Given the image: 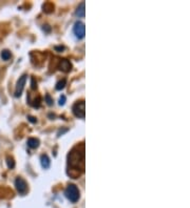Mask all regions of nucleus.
<instances>
[{
	"label": "nucleus",
	"mask_w": 190,
	"mask_h": 208,
	"mask_svg": "<svg viewBox=\"0 0 190 208\" xmlns=\"http://www.w3.org/2000/svg\"><path fill=\"white\" fill-rule=\"evenodd\" d=\"M65 103H66V96L62 95V96L59 98V105H65Z\"/></svg>",
	"instance_id": "15"
},
{
	"label": "nucleus",
	"mask_w": 190,
	"mask_h": 208,
	"mask_svg": "<svg viewBox=\"0 0 190 208\" xmlns=\"http://www.w3.org/2000/svg\"><path fill=\"white\" fill-rule=\"evenodd\" d=\"M40 163H41V166L44 167L45 169L49 168L51 165V161L47 155H42L41 157H40Z\"/></svg>",
	"instance_id": "8"
},
{
	"label": "nucleus",
	"mask_w": 190,
	"mask_h": 208,
	"mask_svg": "<svg viewBox=\"0 0 190 208\" xmlns=\"http://www.w3.org/2000/svg\"><path fill=\"white\" fill-rule=\"evenodd\" d=\"M85 2H82L78 7H77V10H76V15L78 17H85Z\"/></svg>",
	"instance_id": "10"
},
{
	"label": "nucleus",
	"mask_w": 190,
	"mask_h": 208,
	"mask_svg": "<svg viewBox=\"0 0 190 208\" xmlns=\"http://www.w3.org/2000/svg\"><path fill=\"white\" fill-rule=\"evenodd\" d=\"M32 88L33 89L37 88V83H35V79L34 78H32Z\"/></svg>",
	"instance_id": "16"
},
{
	"label": "nucleus",
	"mask_w": 190,
	"mask_h": 208,
	"mask_svg": "<svg viewBox=\"0 0 190 208\" xmlns=\"http://www.w3.org/2000/svg\"><path fill=\"white\" fill-rule=\"evenodd\" d=\"M27 144H28V146L30 147V148L35 149L39 146V140L38 139H35V138H30L27 141Z\"/></svg>",
	"instance_id": "9"
},
{
	"label": "nucleus",
	"mask_w": 190,
	"mask_h": 208,
	"mask_svg": "<svg viewBox=\"0 0 190 208\" xmlns=\"http://www.w3.org/2000/svg\"><path fill=\"white\" fill-rule=\"evenodd\" d=\"M28 119H29V121L30 122H32V123H36V119L34 117H32V116H28Z\"/></svg>",
	"instance_id": "17"
},
{
	"label": "nucleus",
	"mask_w": 190,
	"mask_h": 208,
	"mask_svg": "<svg viewBox=\"0 0 190 208\" xmlns=\"http://www.w3.org/2000/svg\"><path fill=\"white\" fill-rule=\"evenodd\" d=\"M69 160V169L71 168V172H69V175H72L73 171H76V177L79 176L78 170H83V164H85V154H83V147L79 151V147H75L68 156Z\"/></svg>",
	"instance_id": "1"
},
{
	"label": "nucleus",
	"mask_w": 190,
	"mask_h": 208,
	"mask_svg": "<svg viewBox=\"0 0 190 208\" xmlns=\"http://www.w3.org/2000/svg\"><path fill=\"white\" fill-rule=\"evenodd\" d=\"M45 101H47L48 105H53V99L51 98L50 95H45Z\"/></svg>",
	"instance_id": "14"
},
{
	"label": "nucleus",
	"mask_w": 190,
	"mask_h": 208,
	"mask_svg": "<svg viewBox=\"0 0 190 208\" xmlns=\"http://www.w3.org/2000/svg\"><path fill=\"white\" fill-rule=\"evenodd\" d=\"M85 106H86V103L83 100L77 101V102L73 105V108H72L73 114L75 115L77 118L83 119V118H85Z\"/></svg>",
	"instance_id": "3"
},
{
	"label": "nucleus",
	"mask_w": 190,
	"mask_h": 208,
	"mask_svg": "<svg viewBox=\"0 0 190 208\" xmlns=\"http://www.w3.org/2000/svg\"><path fill=\"white\" fill-rule=\"evenodd\" d=\"M73 32H74V34H75L76 38L82 39L83 37H85V34H86L85 23L82 22V21L75 22V24H74V27H73Z\"/></svg>",
	"instance_id": "4"
},
{
	"label": "nucleus",
	"mask_w": 190,
	"mask_h": 208,
	"mask_svg": "<svg viewBox=\"0 0 190 208\" xmlns=\"http://www.w3.org/2000/svg\"><path fill=\"white\" fill-rule=\"evenodd\" d=\"M11 52L10 51H8V50H3L1 52V58H2V60H4V61H7V60H8L11 58Z\"/></svg>",
	"instance_id": "11"
},
{
	"label": "nucleus",
	"mask_w": 190,
	"mask_h": 208,
	"mask_svg": "<svg viewBox=\"0 0 190 208\" xmlns=\"http://www.w3.org/2000/svg\"><path fill=\"white\" fill-rule=\"evenodd\" d=\"M71 68H72V65H71V63H70L69 60L62 59L61 61H60V64H59V69H60V71L66 72V73H67V72L71 71Z\"/></svg>",
	"instance_id": "7"
},
{
	"label": "nucleus",
	"mask_w": 190,
	"mask_h": 208,
	"mask_svg": "<svg viewBox=\"0 0 190 208\" xmlns=\"http://www.w3.org/2000/svg\"><path fill=\"white\" fill-rule=\"evenodd\" d=\"M27 78H28L27 75H22V76L18 79V81H17L16 89H15V97H20V96H21L22 91H24V85H25V81H27Z\"/></svg>",
	"instance_id": "6"
},
{
	"label": "nucleus",
	"mask_w": 190,
	"mask_h": 208,
	"mask_svg": "<svg viewBox=\"0 0 190 208\" xmlns=\"http://www.w3.org/2000/svg\"><path fill=\"white\" fill-rule=\"evenodd\" d=\"M15 187H16L17 191H18L20 195H25V192H27V190H28L27 182L20 177H18L15 180Z\"/></svg>",
	"instance_id": "5"
},
{
	"label": "nucleus",
	"mask_w": 190,
	"mask_h": 208,
	"mask_svg": "<svg viewBox=\"0 0 190 208\" xmlns=\"http://www.w3.org/2000/svg\"><path fill=\"white\" fill-rule=\"evenodd\" d=\"M7 164L10 169H12L15 167V161H14V159L12 157H7Z\"/></svg>",
	"instance_id": "13"
},
{
	"label": "nucleus",
	"mask_w": 190,
	"mask_h": 208,
	"mask_svg": "<svg viewBox=\"0 0 190 208\" xmlns=\"http://www.w3.org/2000/svg\"><path fill=\"white\" fill-rule=\"evenodd\" d=\"M66 84H67V80H66V79L60 80L59 82L56 84V89H57V91H61L62 88H65Z\"/></svg>",
	"instance_id": "12"
},
{
	"label": "nucleus",
	"mask_w": 190,
	"mask_h": 208,
	"mask_svg": "<svg viewBox=\"0 0 190 208\" xmlns=\"http://www.w3.org/2000/svg\"><path fill=\"white\" fill-rule=\"evenodd\" d=\"M65 195L67 196V199L72 203H76L80 198V192L79 189L76 185L74 184H69L67 188L65 190Z\"/></svg>",
	"instance_id": "2"
}]
</instances>
